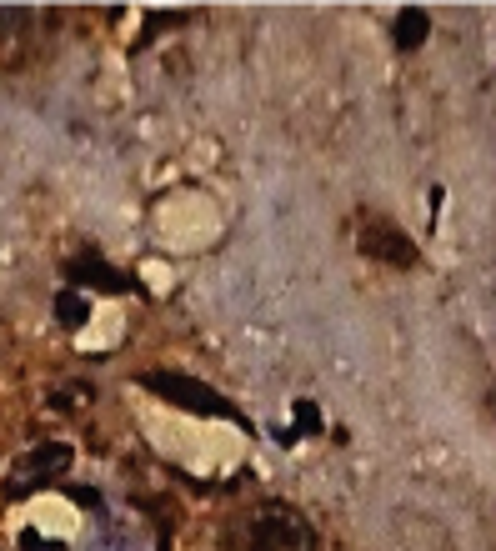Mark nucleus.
<instances>
[{"instance_id":"3","label":"nucleus","mask_w":496,"mask_h":551,"mask_svg":"<svg viewBox=\"0 0 496 551\" xmlns=\"http://www.w3.org/2000/svg\"><path fill=\"white\" fill-rule=\"evenodd\" d=\"M421 36H426V11H401V31H396L401 51L406 46H421Z\"/></svg>"},{"instance_id":"2","label":"nucleus","mask_w":496,"mask_h":551,"mask_svg":"<svg viewBox=\"0 0 496 551\" xmlns=\"http://www.w3.org/2000/svg\"><path fill=\"white\" fill-rule=\"evenodd\" d=\"M71 466V446H41L36 456H26L16 471H11V491H31V486H41V481H56L61 471Z\"/></svg>"},{"instance_id":"1","label":"nucleus","mask_w":496,"mask_h":551,"mask_svg":"<svg viewBox=\"0 0 496 551\" xmlns=\"http://www.w3.org/2000/svg\"><path fill=\"white\" fill-rule=\"evenodd\" d=\"M236 541L241 551H311V526L301 511L281 506V501H266V506H251L241 521H236Z\"/></svg>"}]
</instances>
